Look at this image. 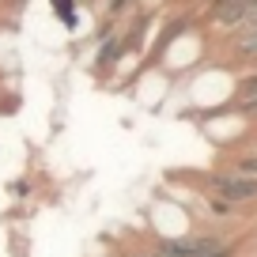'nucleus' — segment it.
Segmentation results:
<instances>
[{
	"label": "nucleus",
	"instance_id": "nucleus-1",
	"mask_svg": "<svg viewBox=\"0 0 257 257\" xmlns=\"http://www.w3.org/2000/svg\"><path fill=\"white\" fill-rule=\"evenodd\" d=\"M212 189H216V197L219 201H227V204H249V201H257V178H242V174H212Z\"/></svg>",
	"mask_w": 257,
	"mask_h": 257
},
{
	"label": "nucleus",
	"instance_id": "nucleus-2",
	"mask_svg": "<svg viewBox=\"0 0 257 257\" xmlns=\"http://www.w3.org/2000/svg\"><path fill=\"white\" fill-rule=\"evenodd\" d=\"M216 249H223V242L216 234L204 238H178V242H159L152 257H212Z\"/></svg>",
	"mask_w": 257,
	"mask_h": 257
},
{
	"label": "nucleus",
	"instance_id": "nucleus-3",
	"mask_svg": "<svg viewBox=\"0 0 257 257\" xmlns=\"http://www.w3.org/2000/svg\"><path fill=\"white\" fill-rule=\"evenodd\" d=\"M234 53H238L242 61H257V27H253V31H238V38H234Z\"/></svg>",
	"mask_w": 257,
	"mask_h": 257
},
{
	"label": "nucleus",
	"instance_id": "nucleus-4",
	"mask_svg": "<svg viewBox=\"0 0 257 257\" xmlns=\"http://www.w3.org/2000/svg\"><path fill=\"white\" fill-rule=\"evenodd\" d=\"M231 174H242V178H257V152H249V155H238V159L231 163Z\"/></svg>",
	"mask_w": 257,
	"mask_h": 257
},
{
	"label": "nucleus",
	"instance_id": "nucleus-5",
	"mask_svg": "<svg viewBox=\"0 0 257 257\" xmlns=\"http://www.w3.org/2000/svg\"><path fill=\"white\" fill-rule=\"evenodd\" d=\"M238 102H257V72L242 80V91H238Z\"/></svg>",
	"mask_w": 257,
	"mask_h": 257
},
{
	"label": "nucleus",
	"instance_id": "nucleus-6",
	"mask_svg": "<svg viewBox=\"0 0 257 257\" xmlns=\"http://www.w3.org/2000/svg\"><path fill=\"white\" fill-rule=\"evenodd\" d=\"M253 27H257V4H253V8H249L242 19H238V27H234V31H253Z\"/></svg>",
	"mask_w": 257,
	"mask_h": 257
},
{
	"label": "nucleus",
	"instance_id": "nucleus-7",
	"mask_svg": "<svg viewBox=\"0 0 257 257\" xmlns=\"http://www.w3.org/2000/svg\"><path fill=\"white\" fill-rule=\"evenodd\" d=\"M212 212H216V216H234V204H227V201H219V197H212Z\"/></svg>",
	"mask_w": 257,
	"mask_h": 257
},
{
	"label": "nucleus",
	"instance_id": "nucleus-8",
	"mask_svg": "<svg viewBox=\"0 0 257 257\" xmlns=\"http://www.w3.org/2000/svg\"><path fill=\"white\" fill-rule=\"evenodd\" d=\"M238 110H242V113H249V117L257 121V102H238Z\"/></svg>",
	"mask_w": 257,
	"mask_h": 257
},
{
	"label": "nucleus",
	"instance_id": "nucleus-9",
	"mask_svg": "<svg viewBox=\"0 0 257 257\" xmlns=\"http://www.w3.org/2000/svg\"><path fill=\"white\" fill-rule=\"evenodd\" d=\"M212 257H234V246H223V249H216Z\"/></svg>",
	"mask_w": 257,
	"mask_h": 257
},
{
	"label": "nucleus",
	"instance_id": "nucleus-10",
	"mask_svg": "<svg viewBox=\"0 0 257 257\" xmlns=\"http://www.w3.org/2000/svg\"><path fill=\"white\" fill-rule=\"evenodd\" d=\"M128 257H152V253H128Z\"/></svg>",
	"mask_w": 257,
	"mask_h": 257
}]
</instances>
